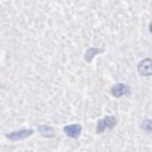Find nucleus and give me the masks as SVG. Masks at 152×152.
<instances>
[{
  "mask_svg": "<svg viewBox=\"0 0 152 152\" xmlns=\"http://www.w3.org/2000/svg\"><path fill=\"white\" fill-rule=\"evenodd\" d=\"M31 134H33V130H20V131L9 133L8 139H11V140H21V139H26V137H28Z\"/></svg>",
  "mask_w": 152,
  "mask_h": 152,
  "instance_id": "nucleus-3",
  "label": "nucleus"
},
{
  "mask_svg": "<svg viewBox=\"0 0 152 152\" xmlns=\"http://www.w3.org/2000/svg\"><path fill=\"white\" fill-rule=\"evenodd\" d=\"M115 122H116V119H115L113 116H106V118L100 119V121H99V125H97V133H102V131H104L106 128L115 127Z\"/></svg>",
  "mask_w": 152,
  "mask_h": 152,
  "instance_id": "nucleus-2",
  "label": "nucleus"
},
{
  "mask_svg": "<svg viewBox=\"0 0 152 152\" xmlns=\"http://www.w3.org/2000/svg\"><path fill=\"white\" fill-rule=\"evenodd\" d=\"M81 125L78 124H72V125H66L64 127V133L69 136V137H78L81 134Z\"/></svg>",
  "mask_w": 152,
  "mask_h": 152,
  "instance_id": "nucleus-4",
  "label": "nucleus"
},
{
  "mask_svg": "<svg viewBox=\"0 0 152 152\" xmlns=\"http://www.w3.org/2000/svg\"><path fill=\"white\" fill-rule=\"evenodd\" d=\"M127 93H128V87L124 85V84H116V85H113L112 90H110V94H112L113 97H121V96H124V94H127Z\"/></svg>",
  "mask_w": 152,
  "mask_h": 152,
  "instance_id": "nucleus-5",
  "label": "nucleus"
},
{
  "mask_svg": "<svg viewBox=\"0 0 152 152\" xmlns=\"http://www.w3.org/2000/svg\"><path fill=\"white\" fill-rule=\"evenodd\" d=\"M39 131L45 136V137H52L54 136V128H51V127H46V125H42V127H39Z\"/></svg>",
  "mask_w": 152,
  "mask_h": 152,
  "instance_id": "nucleus-6",
  "label": "nucleus"
},
{
  "mask_svg": "<svg viewBox=\"0 0 152 152\" xmlns=\"http://www.w3.org/2000/svg\"><path fill=\"white\" fill-rule=\"evenodd\" d=\"M142 127H143V130H149V131H151V130H152V121H151V119H149V121H143V125H142Z\"/></svg>",
  "mask_w": 152,
  "mask_h": 152,
  "instance_id": "nucleus-8",
  "label": "nucleus"
},
{
  "mask_svg": "<svg viewBox=\"0 0 152 152\" xmlns=\"http://www.w3.org/2000/svg\"><path fill=\"white\" fill-rule=\"evenodd\" d=\"M137 70L142 76H149L152 75V60L151 58H146L143 61H140V64L137 66Z\"/></svg>",
  "mask_w": 152,
  "mask_h": 152,
  "instance_id": "nucleus-1",
  "label": "nucleus"
},
{
  "mask_svg": "<svg viewBox=\"0 0 152 152\" xmlns=\"http://www.w3.org/2000/svg\"><path fill=\"white\" fill-rule=\"evenodd\" d=\"M100 52V49L99 48H90L88 51H87V54H85V61H91L93 60V57L94 55H97Z\"/></svg>",
  "mask_w": 152,
  "mask_h": 152,
  "instance_id": "nucleus-7",
  "label": "nucleus"
}]
</instances>
